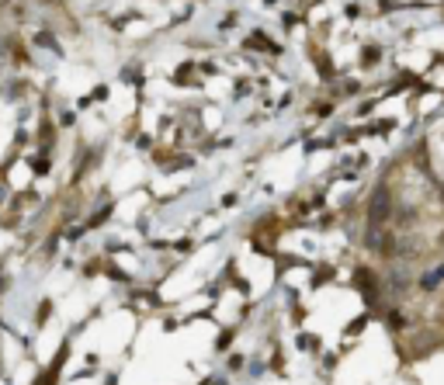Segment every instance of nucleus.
I'll return each instance as SVG.
<instances>
[]
</instances>
